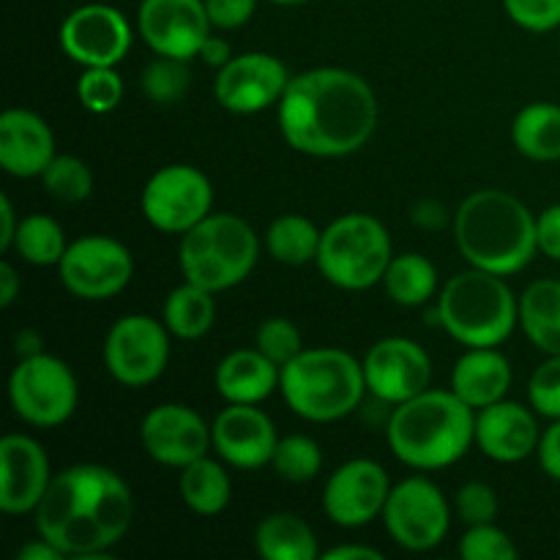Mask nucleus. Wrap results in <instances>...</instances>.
I'll list each match as a JSON object with an SVG mask.
<instances>
[{
	"instance_id": "nucleus-1",
	"label": "nucleus",
	"mask_w": 560,
	"mask_h": 560,
	"mask_svg": "<svg viewBox=\"0 0 560 560\" xmlns=\"http://www.w3.org/2000/svg\"><path fill=\"white\" fill-rule=\"evenodd\" d=\"M377 98L348 69H312L290 77L279 102V129L293 151L337 159L361 151L375 135Z\"/></svg>"
},
{
	"instance_id": "nucleus-2",
	"label": "nucleus",
	"mask_w": 560,
	"mask_h": 560,
	"mask_svg": "<svg viewBox=\"0 0 560 560\" xmlns=\"http://www.w3.org/2000/svg\"><path fill=\"white\" fill-rule=\"evenodd\" d=\"M135 498L129 485L104 465H71L52 476L33 512L36 534L63 556L96 558L131 528Z\"/></svg>"
},
{
	"instance_id": "nucleus-3",
	"label": "nucleus",
	"mask_w": 560,
	"mask_h": 560,
	"mask_svg": "<svg viewBox=\"0 0 560 560\" xmlns=\"http://www.w3.org/2000/svg\"><path fill=\"white\" fill-rule=\"evenodd\" d=\"M454 241L474 268L512 277L539 252L536 217L520 197L503 189L468 195L454 217Z\"/></svg>"
},
{
	"instance_id": "nucleus-4",
	"label": "nucleus",
	"mask_w": 560,
	"mask_h": 560,
	"mask_svg": "<svg viewBox=\"0 0 560 560\" xmlns=\"http://www.w3.org/2000/svg\"><path fill=\"white\" fill-rule=\"evenodd\" d=\"M386 438L394 457L408 468H448L468 454L470 443H476V410L452 388H427L394 408Z\"/></svg>"
},
{
	"instance_id": "nucleus-5",
	"label": "nucleus",
	"mask_w": 560,
	"mask_h": 560,
	"mask_svg": "<svg viewBox=\"0 0 560 560\" xmlns=\"http://www.w3.org/2000/svg\"><path fill=\"white\" fill-rule=\"evenodd\" d=\"M279 392L301 419L315 424L339 421L364 399V366L339 348H310L282 366Z\"/></svg>"
},
{
	"instance_id": "nucleus-6",
	"label": "nucleus",
	"mask_w": 560,
	"mask_h": 560,
	"mask_svg": "<svg viewBox=\"0 0 560 560\" xmlns=\"http://www.w3.org/2000/svg\"><path fill=\"white\" fill-rule=\"evenodd\" d=\"M438 323L465 348H498L520 323V299L501 273L470 266L443 284Z\"/></svg>"
},
{
	"instance_id": "nucleus-7",
	"label": "nucleus",
	"mask_w": 560,
	"mask_h": 560,
	"mask_svg": "<svg viewBox=\"0 0 560 560\" xmlns=\"http://www.w3.org/2000/svg\"><path fill=\"white\" fill-rule=\"evenodd\" d=\"M257 257V233L235 213H208L180 235L178 260L186 282L200 284L211 293H222L244 282L255 271Z\"/></svg>"
},
{
	"instance_id": "nucleus-8",
	"label": "nucleus",
	"mask_w": 560,
	"mask_h": 560,
	"mask_svg": "<svg viewBox=\"0 0 560 560\" xmlns=\"http://www.w3.org/2000/svg\"><path fill=\"white\" fill-rule=\"evenodd\" d=\"M392 257V235L375 217L345 213L323 230L315 262L334 288L359 293L383 282Z\"/></svg>"
},
{
	"instance_id": "nucleus-9",
	"label": "nucleus",
	"mask_w": 560,
	"mask_h": 560,
	"mask_svg": "<svg viewBox=\"0 0 560 560\" xmlns=\"http://www.w3.org/2000/svg\"><path fill=\"white\" fill-rule=\"evenodd\" d=\"M14 413L33 427H60L74 416L80 402L74 372L58 355L36 353L20 359L9 377Z\"/></svg>"
},
{
	"instance_id": "nucleus-10",
	"label": "nucleus",
	"mask_w": 560,
	"mask_h": 560,
	"mask_svg": "<svg viewBox=\"0 0 560 560\" xmlns=\"http://www.w3.org/2000/svg\"><path fill=\"white\" fill-rule=\"evenodd\" d=\"M140 208L151 228L184 235L211 213L213 186L206 173L191 164H167L148 178Z\"/></svg>"
},
{
	"instance_id": "nucleus-11",
	"label": "nucleus",
	"mask_w": 560,
	"mask_h": 560,
	"mask_svg": "<svg viewBox=\"0 0 560 560\" xmlns=\"http://www.w3.org/2000/svg\"><path fill=\"white\" fill-rule=\"evenodd\" d=\"M383 525L402 550L427 552L441 545L452 525V509L441 487L424 476H410L392 487L383 506Z\"/></svg>"
},
{
	"instance_id": "nucleus-12",
	"label": "nucleus",
	"mask_w": 560,
	"mask_h": 560,
	"mask_svg": "<svg viewBox=\"0 0 560 560\" xmlns=\"http://www.w3.org/2000/svg\"><path fill=\"white\" fill-rule=\"evenodd\" d=\"M170 328L151 315H126L104 339V364L107 372L129 388L151 386L162 377L170 361Z\"/></svg>"
},
{
	"instance_id": "nucleus-13",
	"label": "nucleus",
	"mask_w": 560,
	"mask_h": 560,
	"mask_svg": "<svg viewBox=\"0 0 560 560\" xmlns=\"http://www.w3.org/2000/svg\"><path fill=\"white\" fill-rule=\"evenodd\" d=\"M60 282L69 293L85 301H104L124 293L135 277L131 252L107 235H85L71 241L58 262Z\"/></svg>"
},
{
	"instance_id": "nucleus-14",
	"label": "nucleus",
	"mask_w": 560,
	"mask_h": 560,
	"mask_svg": "<svg viewBox=\"0 0 560 560\" xmlns=\"http://www.w3.org/2000/svg\"><path fill=\"white\" fill-rule=\"evenodd\" d=\"M60 49L82 69L118 66L131 49V25L115 5L85 3L60 25Z\"/></svg>"
},
{
	"instance_id": "nucleus-15",
	"label": "nucleus",
	"mask_w": 560,
	"mask_h": 560,
	"mask_svg": "<svg viewBox=\"0 0 560 560\" xmlns=\"http://www.w3.org/2000/svg\"><path fill=\"white\" fill-rule=\"evenodd\" d=\"M366 392L381 402L402 405L419 397L432 383V361L421 345L405 337H388L366 350L364 361Z\"/></svg>"
},
{
	"instance_id": "nucleus-16",
	"label": "nucleus",
	"mask_w": 560,
	"mask_h": 560,
	"mask_svg": "<svg viewBox=\"0 0 560 560\" xmlns=\"http://www.w3.org/2000/svg\"><path fill=\"white\" fill-rule=\"evenodd\" d=\"M290 85L288 66L268 52L233 55L219 69L213 96L235 115H255L282 102Z\"/></svg>"
},
{
	"instance_id": "nucleus-17",
	"label": "nucleus",
	"mask_w": 560,
	"mask_h": 560,
	"mask_svg": "<svg viewBox=\"0 0 560 560\" xmlns=\"http://www.w3.org/2000/svg\"><path fill=\"white\" fill-rule=\"evenodd\" d=\"M137 31L156 55L191 60L211 36L206 0H142Z\"/></svg>"
},
{
	"instance_id": "nucleus-18",
	"label": "nucleus",
	"mask_w": 560,
	"mask_h": 560,
	"mask_svg": "<svg viewBox=\"0 0 560 560\" xmlns=\"http://www.w3.org/2000/svg\"><path fill=\"white\" fill-rule=\"evenodd\" d=\"M392 492V481L383 465L372 459H350L339 465L323 490V509L328 520L342 528H361L381 517Z\"/></svg>"
},
{
	"instance_id": "nucleus-19",
	"label": "nucleus",
	"mask_w": 560,
	"mask_h": 560,
	"mask_svg": "<svg viewBox=\"0 0 560 560\" xmlns=\"http://www.w3.org/2000/svg\"><path fill=\"white\" fill-rule=\"evenodd\" d=\"M140 441L148 457L164 468L184 470L195 459L206 457L213 446L211 427L186 405H159L142 419Z\"/></svg>"
},
{
	"instance_id": "nucleus-20",
	"label": "nucleus",
	"mask_w": 560,
	"mask_h": 560,
	"mask_svg": "<svg viewBox=\"0 0 560 560\" xmlns=\"http://www.w3.org/2000/svg\"><path fill=\"white\" fill-rule=\"evenodd\" d=\"M211 441L219 457L241 470L271 465L277 452V427L255 405H228L211 424Z\"/></svg>"
},
{
	"instance_id": "nucleus-21",
	"label": "nucleus",
	"mask_w": 560,
	"mask_h": 560,
	"mask_svg": "<svg viewBox=\"0 0 560 560\" xmlns=\"http://www.w3.org/2000/svg\"><path fill=\"white\" fill-rule=\"evenodd\" d=\"M52 474L42 443L27 435H5L0 443V509L5 514H33Z\"/></svg>"
},
{
	"instance_id": "nucleus-22",
	"label": "nucleus",
	"mask_w": 560,
	"mask_h": 560,
	"mask_svg": "<svg viewBox=\"0 0 560 560\" xmlns=\"http://www.w3.org/2000/svg\"><path fill=\"white\" fill-rule=\"evenodd\" d=\"M539 438V421L525 405L501 399L476 410V446L495 463H523L536 454Z\"/></svg>"
},
{
	"instance_id": "nucleus-23",
	"label": "nucleus",
	"mask_w": 560,
	"mask_h": 560,
	"mask_svg": "<svg viewBox=\"0 0 560 560\" xmlns=\"http://www.w3.org/2000/svg\"><path fill=\"white\" fill-rule=\"evenodd\" d=\"M55 159V137L47 120L31 109L0 115V167L14 178H36Z\"/></svg>"
},
{
	"instance_id": "nucleus-24",
	"label": "nucleus",
	"mask_w": 560,
	"mask_h": 560,
	"mask_svg": "<svg viewBox=\"0 0 560 560\" xmlns=\"http://www.w3.org/2000/svg\"><path fill=\"white\" fill-rule=\"evenodd\" d=\"M512 388V364L498 348H468L454 364L452 392L474 410L506 399Z\"/></svg>"
},
{
	"instance_id": "nucleus-25",
	"label": "nucleus",
	"mask_w": 560,
	"mask_h": 560,
	"mask_svg": "<svg viewBox=\"0 0 560 560\" xmlns=\"http://www.w3.org/2000/svg\"><path fill=\"white\" fill-rule=\"evenodd\" d=\"M282 366L260 350H233L217 366V392L228 405H257L279 388Z\"/></svg>"
},
{
	"instance_id": "nucleus-26",
	"label": "nucleus",
	"mask_w": 560,
	"mask_h": 560,
	"mask_svg": "<svg viewBox=\"0 0 560 560\" xmlns=\"http://www.w3.org/2000/svg\"><path fill=\"white\" fill-rule=\"evenodd\" d=\"M520 326L547 355H560V279H539L520 299Z\"/></svg>"
},
{
	"instance_id": "nucleus-27",
	"label": "nucleus",
	"mask_w": 560,
	"mask_h": 560,
	"mask_svg": "<svg viewBox=\"0 0 560 560\" xmlns=\"http://www.w3.org/2000/svg\"><path fill=\"white\" fill-rule=\"evenodd\" d=\"M255 550L266 560H317V539L310 525L290 512L268 514L255 530Z\"/></svg>"
},
{
	"instance_id": "nucleus-28",
	"label": "nucleus",
	"mask_w": 560,
	"mask_h": 560,
	"mask_svg": "<svg viewBox=\"0 0 560 560\" xmlns=\"http://www.w3.org/2000/svg\"><path fill=\"white\" fill-rule=\"evenodd\" d=\"M512 140L523 156L534 162L560 159V107L550 102L528 104L512 124Z\"/></svg>"
},
{
	"instance_id": "nucleus-29",
	"label": "nucleus",
	"mask_w": 560,
	"mask_h": 560,
	"mask_svg": "<svg viewBox=\"0 0 560 560\" xmlns=\"http://www.w3.org/2000/svg\"><path fill=\"white\" fill-rule=\"evenodd\" d=\"M217 293L200 288V284H180L164 301V326L170 334L178 339H200L211 331L213 320H217Z\"/></svg>"
},
{
	"instance_id": "nucleus-30",
	"label": "nucleus",
	"mask_w": 560,
	"mask_h": 560,
	"mask_svg": "<svg viewBox=\"0 0 560 560\" xmlns=\"http://www.w3.org/2000/svg\"><path fill=\"white\" fill-rule=\"evenodd\" d=\"M230 495H233V485H230L228 470L217 459L200 457L186 465L180 474V498L200 517H213V514L224 512Z\"/></svg>"
},
{
	"instance_id": "nucleus-31",
	"label": "nucleus",
	"mask_w": 560,
	"mask_h": 560,
	"mask_svg": "<svg viewBox=\"0 0 560 560\" xmlns=\"http://www.w3.org/2000/svg\"><path fill=\"white\" fill-rule=\"evenodd\" d=\"M383 288H386L388 299L399 306L427 304L438 290L435 262L416 252L392 257L386 277H383Z\"/></svg>"
},
{
	"instance_id": "nucleus-32",
	"label": "nucleus",
	"mask_w": 560,
	"mask_h": 560,
	"mask_svg": "<svg viewBox=\"0 0 560 560\" xmlns=\"http://www.w3.org/2000/svg\"><path fill=\"white\" fill-rule=\"evenodd\" d=\"M323 230L315 228V222L301 213H284L273 219L266 233V249L282 266H306L317 260L320 252Z\"/></svg>"
},
{
	"instance_id": "nucleus-33",
	"label": "nucleus",
	"mask_w": 560,
	"mask_h": 560,
	"mask_svg": "<svg viewBox=\"0 0 560 560\" xmlns=\"http://www.w3.org/2000/svg\"><path fill=\"white\" fill-rule=\"evenodd\" d=\"M11 249H16V255L31 262V266H58L69 244H66L63 228L52 217L31 213L16 228Z\"/></svg>"
},
{
	"instance_id": "nucleus-34",
	"label": "nucleus",
	"mask_w": 560,
	"mask_h": 560,
	"mask_svg": "<svg viewBox=\"0 0 560 560\" xmlns=\"http://www.w3.org/2000/svg\"><path fill=\"white\" fill-rule=\"evenodd\" d=\"M271 465L279 474V479L290 481V485H306V481H312L323 470V452L306 435L279 438Z\"/></svg>"
},
{
	"instance_id": "nucleus-35",
	"label": "nucleus",
	"mask_w": 560,
	"mask_h": 560,
	"mask_svg": "<svg viewBox=\"0 0 560 560\" xmlns=\"http://www.w3.org/2000/svg\"><path fill=\"white\" fill-rule=\"evenodd\" d=\"M191 82L189 60L159 55L142 71V93L156 104H175L186 96Z\"/></svg>"
},
{
	"instance_id": "nucleus-36",
	"label": "nucleus",
	"mask_w": 560,
	"mask_h": 560,
	"mask_svg": "<svg viewBox=\"0 0 560 560\" xmlns=\"http://www.w3.org/2000/svg\"><path fill=\"white\" fill-rule=\"evenodd\" d=\"M44 189L58 202H82L93 191V173L82 159L55 156L42 173Z\"/></svg>"
},
{
	"instance_id": "nucleus-37",
	"label": "nucleus",
	"mask_w": 560,
	"mask_h": 560,
	"mask_svg": "<svg viewBox=\"0 0 560 560\" xmlns=\"http://www.w3.org/2000/svg\"><path fill=\"white\" fill-rule=\"evenodd\" d=\"M77 98L93 115L113 113L124 98V80L115 66H91L77 82Z\"/></svg>"
},
{
	"instance_id": "nucleus-38",
	"label": "nucleus",
	"mask_w": 560,
	"mask_h": 560,
	"mask_svg": "<svg viewBox=\"0 0 560 560\" xmlns=\"http://www.w3.org/2000/svg\"><path fill=\"white\" fill-rule=\"evenodd\" d=\"M255 348L262 355L273 361L277 366L290 364L299 353H304V339H301L299 326L288 317H268L260 328H257Z\"/></svg>"
},
{
	"instance_id": "nucleus-39",
	"label": "nucleus",
	"mask_w": 560,
	"mask_h": 560,
	"mask_svg": "<svg viewBox=\"0 0 560 560\" xmlns=\"http://www.w3.org/2000/svg\"><path fill=\"white\" fill-rule=\"evenodd\" d=\"M459 556L465 560H514L520 556L506 530L492 523L470 525L468 534L459 541Z\"/></svg>"
},
{
	"instance_id": "nucleus-40",
	"label": "nucleus",
	"mask_w": 560,
	"mask_h": 560,
	"mask_svg": "<svg viewBox=\"0 0 560 560\" xmlns=\"http://www.w3.org/2000/svg\"><path fill=\"white\" fill-rule=\"evenodd\" d=\"M530 408L547 419H560V355H547L528 383Z\"/></svg>"
},
{
	"instance_id": "nucleus-41",
	"label": "nucleus",
	"mask_w": 560,
	"mask_h": 560,
	"mask_svg": "<svg viewBox=\"0 0 560 560\" xmlns=\"http://www.w3.org/2000/svg\"><path fill=\"white\" fill-rule=\"evenodd\" d=\"M498 492L492 490L485 481H468L465 487H459L457 492V512L463 517V523L468 525H485L495 523L498 517Z\"/></svg>"
},
{
	"instance_id": "nucleus-42",
	"label": "nucleus",
	"mask_w": 560,
	"mask_h": 560,
	"mask_svg": "<svg viewBox=\"0 0 560 560\" xmlns=\"http://www.w3.org/2000/svg\"><path fill=\"white\" fill-rule=\"evenodd\" d=\"M503 9L525 31L547 33L560 27V0H503Z\"/></svg>"
},
{
	"instance_id": "nucleus-43",
	"label": "nucleus",
	"mask_w": 560,
	"mask_h": 560,
	"mask_svg": "<svg viewBox=\"0 0 560 560\" xmlns=\"http://www.w3.org/2000/svg\"><path fill=\"white\" fill-rule=\"evenodd\" d=\"M260 0H206L213 31H238L255 16Z\"/></svg>"
},
{
	"instance_id": "nucleus-44",
	"label": "nucleus",
	"mask_w": 560,
	"mask_h": 560,
	"mask_svg": "<svg viewBox=\"0 0 560 560\" xmlns=\"http://www.w3.org/2000/svg\"><path fill=\"white\" fill-rule=\"evenodd\" d=\"M536 241H539L541 255L560 260V202L536 217Z\"/></svg>"
},
{
	"instance_id": "nucleus-45",
	"label": "nucleus",
	"mask_w": 560,
	"mask_h": 560,
	"mask_svg": "<svg viewBox=\"0 0 560 560\" xmlns=\"http://www.w3.org/2000/svg\"><path fill=\"white\" fill-rule=\"evenodd\" d=\"M536 457H539L541 470H545L550 479L560 481V419H552V424L541 432Z\"/></svg>"
},
{
	"instance_id": "nucleus-46",
	"label": "nucleus",
	"mask_w": 560,
	"mask_h": 560,
	"mask_svg": "<svg viewBox=\"0 0 560 560\" xmlns=\"http://www.w3.org/2000/svg\"><path fill=\"white\" fill-rule=\"evenodd\" d=\"M200 58L206 60L208 66H213V69H222V66L230 63V58H233V49H230V44L224 42L222 36H208L200 49Z\"/></svg>"
},
{
	"instance_id": "nucleus-47",
	"label": "nucleus",
	"mask_w": 560,
	"mask_h": 560,
	"mask_svg": "<svg viewBox=\"0 0 560 560\" xmlns=\"http://www.w3.org/2000/svg\"><path fill=\"white\" fill-rule=\"evenodd\" d=\"M0 222H3V228H0V249L9 252L11 246H14L16 228H20V222H16V217H14V206H11L9 195H0Z\"/></svg>"
},
{
	"instance_id": "nucleus-48",
	"label": "nucleus",
	"mask_w": 560,
	"mask_h": 560,
	"mask_svg": "<svg viewBox=\"0 0 560 560\" xmlns=\"http://www.w3.org/2000/svg\"><path fill=\"white\" fill-rule=\"evenodd\" d=\"M326 560H383V552L375 547H361V545H339L328 550Z\"/></svg>"
},
{
	"instance_id": "nucleus-49",
	"label": "nucleus",
	"mask_w": 560,
	"mask_h": 560,
	"mask_svg": "<svg viewBox=\"0 0 560 560\" xmlns=\"http://www.w3.org/2000/svg\"><path fill=\"white\" fill-rule=\"evenodd\" d=\"M16 293H20V277H16L11 262H0V306L9 310L14 304Z\"/></svg>"
},
{
	"instance_id": "nucleus-50",
	"label": "nucleus",
	"mask_w": 560,
	"mask_h": 560,
	"mask_svg": "<svg viewBox=\"0 0 560 560\" xmlns=\"http://www.w3.org/2000/svg\"><path fill=\"white\" fill-rule=\"evenodd\" d=\"M16 558H20V560H60L66 556L58 550V547L52 545V541H47V539H42V536H38L36 541H31V545L20 547Z\"/></svg>"
},
{
	"instance_id": "nucleus-51",
	"label": "nucleus",
	"mask_w": 560,
	"mask_h": 560,
	"mask_svg": "<svg viewBox=\"0 0 560 560\" xmlns=\"http://www.w3.org/2000/svg\"><path fill=\"white\" fill-rule=\"evenodd\" d=\"M16 355L20 359H27V355H36V353H44L42 348V337H38L36 331H31V328H25V331L16 334Z\"/></svg>"
},
{
	"instance_id": "nucleus-52",
	"label": "nucleus",
	"mask_w": 560,
	"mask_h": 560,
	"mask_svg": "<svg viewBox=\"0 0 560 560\" xmlns=\"http://www.w3.org/2000/svg\"><path fill=\"white\" fill-rule=\"evenodd\" d=\"M268 3H273V5H304V3H310V0H268Z\"/></svg>"
},
{
	"instance_id": "nucleus-53",
	"label": "nucleus",
	"mask_w": 560,
	"mask_h": 560,
	"mask_svg": "<svg viewBox=\"0 0 560 560\" xmlns=\"http://www.w3.org/2000/svg\"><path fill=\"white\" fill-rule=\"evenodd\" d=\"M558 31H560V27H558Z\"/></svg>"
}]
</instances>
